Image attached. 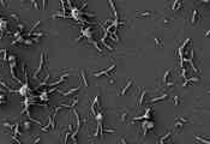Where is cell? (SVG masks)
I'll list each match as a JSON object with an SVG mask.
<instances>
[{
	"mask_svg": "<svg viewBox=\"0 0 210 144\" xmlns=\"http://www.w3.org/2000/svg\"><path fill=\"white\" fill-rule=\"evenodd\" d=\"M163 22H165V23H169V22H172V19H171V18H165Z\"/></svg>",
	"mask_w": 210,
	"mask_h": 144,
	"instance_id": "obj_29",
	"label": "cell"
},
{
	"mask_svg": "<svg viewBox=\"0 0 210 144\" xmlns=\"http://www.w3.org/2000/svg\"><path fill=\"white\" fill-rule=\"evenodd\" d=\"M23 125H24V130H25V131L30 130V127H31V122H30V121H28V120H27V121H24V122H23Z\"/></svg>",
	"mask_w": 210,
	"mask_h": 144,
	"instance_id": "obj_21",
	"label": "cell"
},
{
	"mask_svg": "<svg viewBox=\"0 0 210 144\" xmlns=\"http://www.w3.org/2000/svg\"><path fill=\"white\" fill-rule=\"evenodd\" d=\"M167 97H168V94H163V95H161V96H159V97L151 99V100H150V103H154V102H157V101H161V100H166Z\"/></svg>",
	"mask_w": 210,
	"mask_h": 144,
	"instance_id": "obj_14",
	"label": "cell"
},
{
	"mask_svg": "<svg viewBox=\"0 0 210 144\" xmlns=\"http://www.w3.org/2000/svg\"><path fill=\"white\" fill-rule=\"evenodd\" d=\"M24 28H25V25H24L23 23H18V29H19V31H21V33L24 30Z\"/></svg>",
	"mask_w": 210,
	"mask_h": 144,
	"instance_id": "obj_26",
	"label": "cell"
},
{
	"mask_svg": "<svg viewBox=\"0 0 210 144\" xmlns=\"http://www.w3.org/2000/svg\"><path fill=\"white\" fill-rule=\"evenodd\" d=\"M154 41H155V43H156V46L157 47H163V42L161 41V38H154Z\"/></svg>",
	"mask_w": 210,
	"mask_h": 144,
	"instance_id": "obj_22",
	"label": "cell"
},
{
	"mask_svg": "<svg viewBox=\"0 0 210 144\" xmlns=\"http://www.w3.org/2000/svg\"><path fill=\"white\" fill-rule=\"evenodd\" d=\"M114 83H115L114 78H113V77H109V84H114Z\"/></svg>",
	"mask_w": 210,
	"mask_h": 144,
	"instance_id": "obj_28",
	"label": "cell"
},
{
	"mask_svg": "<svg viewBox=\"0 0 210 144\" xmlns=\"http://www.w3.org/2000/svg\"><path fill=\"white\" fill-rule=\"evenodd\" d=\"M195 138L197 139V141H199V142H202V143H205V144H209V141L208 139H204V138H201V137H198L197 135L195 136Z\"/></svg>",
	"mask_w": 210,
	"mask_h": 144,
	"instance_id": "obj_24",
	"label": "cell"
},
{
	"mask_svg": "<svg viewBox=\"0 0 210 144\" xmlns=\"http://www.w3.org/2000/svg\"><path fill=\"white\" fill-rule=\"evenodd\" d=\"M139 91H140V94H139V96H138V101H137V106H138V107L143 105V102H144V97H145V94H146V90L139 89Z\"/></svg>",
	"mask_w": 210,
	"mask_h": 144,
	"instance_id": "obj_7",
	"label": "cell"
},
{
	"mask_svg": "<svg viewBox=\"0 0 210 144\" xmlns=\"http://www.w3.org/2000/svg\"><path fill=\"white\" fill-rule=\"evenodd\" d=\"M80 84H83L85 88H88V80H87V76H85V72L83 71H80Z\"/></svg>",
	"mask_w": 210,
	"mask_h": 144,
	"instance_id": "obj_11",
	"label": "cell"
},
{
	"mask_svg": "<svg viewBox=\"0 0 210 144\" xmlns=\"http://www.w3.org/2000/svg\"><path fill=\"white\" fill-rule=\"evenodd\" d=\"M116 114H118L119 120L121 122H126L127 119H129V116H130V110L126 109V108H120V109L116 110Z\"/></svg>",
	"mask_w": 210,
	"mask_h": 144,
	"instance_id": "obj_1",
	"label": "cell"
},
{
	"mask_svg": "<svg viewBox=\"0 0 210 144\" xmlns=\"http://www.w3.org/2000/svg\"><path fill=\"white\" fill-rule=\"evenodd\" d=\"M151 11H144V12H138V16H151Z\"/></svg>",
	"mask_w": 210,
	"mask_h": 144,
	"instance_id": "obj_25",
	"label": "cell"
},
{
	"mask_svg": "<svg viewBox=\"0 0 210 144\" xmlns=\"http://www.w3.org/2000/svg\"><path fill=\"white\" fill-rule=\"evenodd\" d=\"M181 7H182V4H181L180 1H174L173 5H172V10H173V11H176V10H179V8H181Z\"/></svg>",
	"mask_w": 210,
	"mask_h": 144,
	"instance_id": "obj_17",
	"label": "cell"
},
{
	"mask_svg": "<svg viewBox=\"0 0 210 144\" xmlns=\"http://www.w3.org/2000/svg\"><path fill=\"white\" fill-rule=\"evenodd\" d=\"M1 125L4 126V127H7V129H10V130H13V127H14V124H12L8 119H5V120H2V122H1Z\"/></svg>",
	"mask_w": 210,
	"mask_h": 144,
	"instance_id": "obj_12",
	"label": "cell"
},
{
	"mask_svg": "<svg viewBox=\"0 0 210 144\" xmlns=\"http://www.w3.org/2000/svg\"><path fill=\"white\" fill-rule=\"evenodd\" d=\"M182 127H184V124H182V122H180L179 120H176V122L174 124V129H175V130L179 132V131H180Z\"/></svg>",
	"mask_w": 210,
	"mask_h": 144,
	"instance_id": "obj_18",
	"label": "cell"
},
{
	"mask_svg": "<svg viewBox=\"0 0 210 144\" xmlns=\"http://www.w3.org/2000/svg\"><path fill=\"white\" fill-rule=\"evenodd\" d=\"M10 16H11V17H12L14 21H17V22H19V23H21V18H19V16H18L16 12H11V13H10Z\"/></svg>",
	"mask_w": 210,
	"mask_h": 144,
	"instance_id": "obj_20",
	"label": "cell"
},
{
	"mask_svg": "<svg viewBox=\"0 0 210 144\" xmlns=\"http://www.w3.org/2000/svg\"><path fill=\"white\" fill-rule=\"evenodd\" d=\"M201 18H202V14L199 13V10H193L192 11V16H191V24L195 25Z\"/></svg>",
	"mask_w": 210,
	"mask_h": 144,
	"instance_id": "obj_4",
	"label": "cell"
},
{
	"mask_svg": "<svg viewBox=\"0 0 210 144\" xmlns=\"http://www.w3.org/2000/svg\"><path fill=\"white\" fill-rule=\"evenodd\" d=\"M80 88H82V84L79 83V85H78V86H76V88H73V89H70V90H69V91H66V93H64V91H61V90H58V91H59V93H60V94H61L63 96H65V97H69V96H71L72 94H74L76 91H78V90H79Z\"/></svg>",
	"mask_w": 210,
	"mask_h": 144,
	"instance_id": "obj_5",
	"label": "cell"
},
{
	"mask_svg": "<svg viewBox=\"0 0 210 144\" xmlns=\"http://www.w3.org/2000/svg\"><path fill=\"white\" fill-rule=\"evenodd\" d=\"M115 69V64H113L110 67H108V69H106V70H102V71H100V72H95V73H93L95 77H100V76H103V74H106V76H108V77H113L112 74H110V71H113Z\"/></svg>",
	"mask_w": 210,
	"mask_h": 144,
	"instance_id": "obj_3",
	"label": "cell"
},
{
	"mask_svg": "<svg viewBox=\"0 0 210 144\" xmlns=\"http://www.w3.org/2000/svg\"><path fill=\"white\" fill-rule=\"evenodd\" d=\"M132 85H133V79H131V78H130V79H129V82H127V84H126V86H124V88L121 89L120 95H121V96H123V95H125V94H126V91H127V90H129V89H130Z\"/></svg>",
	"mask_w": 210,
	"mask_h": 144,
	"instance_id": "obj_8",
	"label": "cell"
},
{
	"mask_svg": "<svg viewBox=\"0 0 210 144\" xmlns=\"http://www.w3.org/2000/svg\"><path fill=\"white\" fill-rule=\"evenodd\" d=\"M118 144H129V143L126 142V139H125V138H121V139L119 141V143H118Z\"/></svg>",
	"mask_w": 210,
	"mask_h": 144,
	"instance_id": "obj_27",
	"label": "cell"
},
{
	"mask_svg": "<svg viewBox=\"0 0 210 144\" xmlns=\"http://www.w3.org/2000/svg\"><path fill=\"white\" fill-rule=\"evenodd\" d=\"M46 57H47V54L44 53V52H42L41 53V58H40V66H38V69L35 71V73H34V78L35 79H37L36 77H37V74L41 72V70L43 69V66H44V64H46Z\"/></svg>",
	"mask_w": 210,
	"mask_h": 144,
	"instance_id": "obj_2",
	"label": "cell"
},
{
	"mask_svg": "<svg viewBox=\"0 0 210 144\" xmlns=\"http://www.w3.org/2000/svg\"><path fill=\"white\" fill-rule=\"evenodd\" d=\"M188 63L191 64V66H192V69H193V71L195 72H199V70H198V67L196 66V64H195V50L192 49L191 50V55H190V59H188Z\"/></svg>",
	"mask_w": 210,
	"mask_h": 144,
	"instance_id": "obj_6",
	"label": "cell"
},
{
	"mask_svg": "<svg viewBox=\"0 0 210 144\" xmlns=\"http://www.w3.org/2000/svg\"><path fill=\"white\" fill-rule=\"evenodd\" d=\"M49 78H51V74H49V73L47 72V73H46V77H44V79H43V80L41 82V84H40V86H43V85H46V83H47V80H48Z\"/></svg>",
	"mask_w": 210,
	"mask_h": 144,
	"instance_id": "obj_19",
	"label": "cell"
},
{
	"mask_svg": "<svg viewBox=\"0 0 210 144\" xmlns=\"http://www.w3.org/2000/svg\"><path fill=\"white\" fill-rule=\"evenodd\" d=\"M171 144H174V143H173V142H172V143H171Z\"/></svg>",
	"mask_w": 210,
	"mask_h": 144,
	"instance_id": "obj_30",
	"label": "cell"
},
{
	"mask_svg": "<svg viewBox=\"0 0 210 144\" xmlns=\"http://www.w3.org/2000/svg\"><path fill=\"white\" fill-rule=\"evenodd\" d=\"M193 82H199V78L198 77H192V78H186L185 79V82L182 83V86L185 88V86H187L190 83H193Z\"/></svg>",
	"mask_w": 210,
	"mask_h": 144,
	"instance_id": "obj_9",
	"label": "cell"
},
{
	"mask_svg": "<svg viewBox=\"0 0 210 144\" xmlns=\"http://www.w3.org/2000/svg\"><path fill=\"white\" fill-rule=\"evenodd\" d=\"M173 102H174L175 106H178L180 102H181V100H180V96H173Z\"/></svg>",
	"mask_w": 210,
	"mask_h": 144,
	"instance_id": "obj_23",
	"label": "cell"
},
{
	"mask_svg": "<svg viewBox=\"0 0 210 144\" xmlns=\"http://www.w3.org/2000/svg\"><path fill=\"white\" fill-rule=\"evenodd\" d=\"M67 77H69V73H65V74H63V76H61V77H60V78H59V79L57 80V82L52 83V84H51V86H53V85H57V84H60V83H63V82H64V80H65V79H66Z\"/></svg>",
	"mask_w": 210,
	"mask_h": 144,
	"instance_id": "obj_13",
	"label": "cell"
},
{
	"mask_svg": "<svg viewBox=\"0 0 210 144\" xmlns=\"http://www.w3.org/2000/svg\"><path fill=\"white\" fill-rule=\"evenodd\" d=\"M94 106H96V107L99 108L100 110H101V101H100V94H97L96 96H95V100H94V103H93Z\"/></svg>",
	"mask_w": 210,
	"mask_h": 144,
	"instance_id": "obj_16",
	"label": "cell"
},
{
	"mask_svg": "<svg viewBox=\"0 0 210 144\" xmlns=\"http://www.w3.org/2000/svg\"><path fill=\"white\" fill-rule=\"evenodd\" d=\"M175 120H179V121H180V122H182L184 125H185V124H190V122H191L188 118H186V116H179V115H176V116H175Z\"/></svg>",
	"mask_w": 210,
	"mask_h": 144,
	"instance_id": "obj_15",
	"label": "cell"
},
{
	"mask_svg": "<svg viewBox=\"0 0 210 144\" xmlns=\"http://www.w3.org/2000/svg\"><path fill=\"white\" fill-rule=\"evenodd\" d=\"M171 135H172V133H171V131H168V132H167L165 136L159 137V138H157V144H165V141H166V139H168V138L171 137Z\"/></svg>",
	"mask_w": 210,
	"mask_h": 144,
	"instance_id": "obj_10",
	"label": "cell"
}]
</instances>
